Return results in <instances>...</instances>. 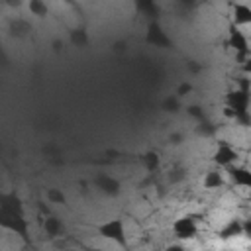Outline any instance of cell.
<instances>
[{
	"mask_svg": "<svg viewBox=\"0 0 251 251\" xmlns=\"http://www.w3.org/2000/svg\"><path fill=\"white\" fill-rule=\"evenodd\" d=\"M94 184H96L98 190H102V192L108 194V196H116V194L120 192V182H118L116 178L108 176V175L96 176V178H94Z\"/></svg>",
	"mask_w": 251,
	"mask_h": 251,
	"instance_id": "10",
	"label": "cell"
},
{
	"mask_svg": "<svg viewBox=\"0 0 251 251\" xmlns=\"http://www.w3.org/2000/svg\"><path fill=\"white\" fill-rule=\"evenodd\" d=\"M171 229L176 239H192L198 233V224L192 216H180L171 224Z\"/></svg>",
	"mask_w": 251,
	"mask_h": 251,
	"instance_id": "4",
	"label": "cell"
},
{
	"mask_svg": "<svg viewBox=\"0 0 251 251\" xmlns=\"http://www.w3.org/2000/svg\"><path fill=\"white\" fill-rule=\"evenodd\" d=\"M141 161H143V165L147 167V171H157V169H159V163H161V159H159V155H157L155 151L145 153V155L141 157Z\"/></svg>",
	"mask_w": 251,
	"mask_h": 251,
	"instance_id": "18",
	"label": "cell"
},
{
	"mask_svg": "<svg viewBox=\"0 0 251 251\" xmlns=\"http://www.w3.org/2000/svg\"><path fill=\"white\" fill-rule=\"evenodd\" d=\"M227 173H229V178L235 182V186L239 188H251V171L247 167H241V165H229L227 167Z\"/></svg>",
	"mask_w": 251,
	"mask_h": 251,
	"instance_id": "8",
	"label": "cell"
},
{
	"mask_svg": "<svg viewBox=\"0 0 251 251\" xmlns=\"http://www.w3.org/2000/svg\"><path fill=\"white\" fill-rule=\"evenodd\" d=\"M53 47H55V51H61V47H63V43L57 39V41H53Z\"/></svg>",
	"mask_w": 251,
	"mask_h": 251,
	"instance_id": "25",
	"label": "cell"
},
{
	"mask_svg": "<svg viewBox=\"0 0 251 251\" xmlns=\"http://www.w3.org/2000/svg\"><path fill=\"white\" fill-rule=\"evenodd\" d=\"M186 112H188V116H192L194 120H204V108L198 106V104H190V106L186 108Z\"/></svg>",
	"mask_w": 251,
	"mask_h": 251,
	"instance_id": "21",
	"label": "cell"
},
{
	"mask_svg": "<svg viewBox=\"0 0 251 251\" xmlns=\"http://www.w3.org/2000/svg\"><path fill=\"white\" fill-rule=\"evenodd\" d=\"M43 231H45L49 237H59V235L65 231V226H63V222H61L59 218H55V216H45V220H43Z\"/></svg>",
	"mask_w": 251,
	"mask_h": 251,
	"instance_id": "12",
	"label": "cell"
},
{
	"mask_svg": "<svg viewBox=\"0 0 251 251\" xmlns=\"http://www.w3.org/2000/svg\"><path fill=\"white\" fill-rule=\"evenodd\" d=\"M233 24L235 25H249L251 24V8L245 2H237L233 6Z\"/></svg>",
	"mask_w": 251,
	"mask_h": 251,
	"instance_id": "11",
	"label": "cell"
},
{
	"mask_svg": "<svg viewBox=\"0 0 251 251\" xmlns=\"http://www.w3.org/2000/svg\"><path fill=\"white\" fill-rule=\"evenodd\" d=\"M45 196H47V200H49L51 204H65V202H67L63 190H59V188H47Z\"/></svg>",
	"mask_w": 251,
	"mask_h": 251,
	"instance_id": "19",
	"label": "cell"
},
{
	"mask_svg": "<svg viewBox=\"0 0 251 251\" xmlns=\"http://www.w3.org/2000/svg\"><path fill=\"white\" fill-rule=\"evenodd\" d=\"M237 159H239V151L231 143H227L226 139H220L216 145V151L212 155V161L218 167H229V165L237 163Z\"/></svg>",
	"mask_w": 251,
	"mask_h": 251,
	"instance_id": "3",
	"label": "cell"
},
{
	"mask_svg": "<svg viewBox=\"0 0 251 251\" xmlns=\"http://www.w3.org/2000/svg\"><path fill=\"white\" fill-rule=\"evenodd\" d=\"M241 235H243V222L237 220V218L229 220V222L218 231V237H220V239H237V237H241Z\"/></svg>",
	"mask_w": 251,
	"mask_h": 251,
	"instance_id": "9",
	"label": "cell"
},
{
	"mask_svg": "<svg viewBox=\"0 0 251 251\" xmlns=\"http://www.w3.org/2000/svg\"><path fill=\"white\" fill-rule=\"evenodd\" d=\"M145 41H147L149 45H153V47H165V49H169V47L173 45L171 37H169V35H167V31H165V29L159 25V22H157V20L149 22Z\"/></svg>",
	"mask_w": 251,
	"mask_h": 251,
	"instance_id": "6",
	"label": "cell"
},
{
	"mask_svg": "<svg viewBox=\"0 0 251 251\" xmlns=\"http://www.w3.org/2000/svg\"><path fill=\"white\" fill-rule=\"evenodd\" d=\"M6 6H10V8H20L22 6V0H2Z\"/></svg>",
	"mask_w": 251,
	"mask_h": 251,
	"instance_id": "23",
	"label": "cell"
},
{
	"mask_svg": "<svg viewBox=\"0 0 251 251\" xmlns=\"http://www.w3.org/2000/svg\"><path fill=\"white\" fill-rule=\"evenodd\" d=\"M190 92H192V84H190V82H180L178 88H176V96H178V98L188 96Z\"/></svg>",
	"mask_w": 251,
	"mask_h": 251,
	"instance_id": "22",
	"label": "cell"
},
{
	"mask_svg": "<svg viewBox=\"0 0 251 251\" xmlns=\"http://www.w3.org/2000/svg\"><path fill=\"white\" fill-rule=\"evenodd\" d=\"M98 233L102 235V237H106V239H110V241H116V243H120V245H124L126 243V226H124V222L120 220V218H112V220H106V222H102V224H98Z\"/></svg>",
	"mask_w": 251,
	"mask_h": 251,
	"instance_id": "2",
	"label": "cell"
},
{
	"mask_svg": "<svg viewBox=\"0 0 251 251\" xmlns=\"http://www.w3.org/2000/svg\"><path fill=\"white\" fill-rule=\"evenodd\" d=\"M71 43H73L75 47H84V45H88V33H86V29H73V31H71Z\"/></svg>",
	"mask_w": 251,
	"mask_h": 251,
	"instance_id": "17",
	"label": "cell"
},
{
	"mask_svg": "<svg viewBox=\"0 0 251 251\" xmlns=\"http://www.w3.org/2000/svg\"><path fill=\"white\" fill-rule=\"evenodd\" d=\"M27 10L37 18H45L49 14V6L45 0H27Z\"/></svg>",
	"mask_w": 251,
	"mask_h": 251,
	"instance_id": "15",
	"label": "cell"
},
{
	"mask_svg": "<svg viewBox=\"0 0 251 251\" xmlns=\"http://www.w3.org/2000/svg\"><path fill=\"white\" fill-rule=\"evenodd\" d=\"M0 206H8V208H16V210H24V204H22L20 196H16L14 192L0 194Z\"/></svg>",
	"mask_w": 251,
	"mask_h": 251,
	"instance_id": "16",
	"label": "cell"
},
{
	"mask_svg": "<svg viewBox=\"0 0 251 251\" xmlns=\"http://www.w3.org/2000/svg\"><path fill=\"white\" fill-rule=\"evenodd\" d=\"M226 106L231 108L235 112V116L241 114V112H249V92L247 90H241V88L229 90L226 94Z\"/></svg>",
	"mask_w": 251,
	"mask_h": 251,
	"instance_id": "7",
	"label": "cell"
},
{
	"mask_svg": "<svg viewBox=\"0 0 251 251\" xmlns=\"http://www.w3.org/2000/svg\"><path fill=\"white\" fill-rule=\"evenodd\" d=\"M184 6H190V4H194V0H180Z\"/></svg>",
	"mask_w": 251,
	"mask_h": 251,
	"instance_id": "26",
	"label": "cell"
},
{
	"mask_svg": "<svg viewBox=\"0 0 251 251\" xmlns=\"http://www.w3.org/2000/svg\"><path fill=\"white\" fill-rule=\"evenodd\" d=\"M135 6H137V10H139L143 16L151 18V22L159 16V6H157L155 0H135Z\"/></svg>",
	"mask_w": 251,
	"mask_h": 251,
	"instance_id": "13",
	"label": "cell"
},
{
	"mask_svg": "<svg viewBox=\"0 0 251 251\" xmlns=\"http://www.w3.org/2000/svg\"><path fill=\"white\" fill-rule=\"evenodd\" d=\"M163 110L165 112H178L180 110V102H178V96H169V98H165V102H163Z\"/></svg>",
	"mask_w": 251,
	"mask_h": 251,
	"instance_id": "20",
	"label": "cell"
},
{
	"mask_svg": "<svg viewBox=\"0 0 251 251\" xmlns=\"http://www.w3.org/2000/svg\"><path fill=\"white\" fill-rule=\"evenodd\" d=\"M229 47L235 49V55H237L243 63L249 61V39H247V35L239 29V25H231V29H229Z\"/></svg>",
	"mask_w": 251,
	"mask_h": 251,
	"instance_id": "5",
	"label": "cell"
},
{
	"mask_svg": "<svg viewBox=\"0 0 251 251\" xmlns=\"http://www.w3.org/2000/svg\"><path fill=\"white\" fill-rule=\"evenodd\" d=\"M0 227L20 237H27V231H29V224L25 220L24 210L8 208V206H0Z\"/></svg>",
	"mask_w": 251,
	"mask_h": 251,
	"instance_id": "1",
	"label": "cell"
},
{
	"mask_svg": "<svg viewBox=\"0 0 251 251\" xmlns=\"http://www.w3.org/2000/svg\"><path fill=\"white\" fill-rule=\"evenodd\" d=\"M180 139H182V135H180V133H175V135H171V141H173V143H180Z\"/></svg>",
	"mask_w": 251,
	"mask_h": 251,
	"instance_id": "24",
	"label": "cell"
},
{
	"mask_svg": "<svg viewBox=\"0 0 251 251\" xmlns=\"http://www.w3.org/2000/svg\"><path fill=\"white\" fill-rule=\"evenodd\" d=\"M202 184H204V188H208V190L220 188V186L224 184V176H222V173H220V171H208V173L204 175Z\"/></svg>",
	"mask_w": 251,
	"mask_h": 251,
	"instance_id": "14",
	"label": "cell"
}]
</instances>
